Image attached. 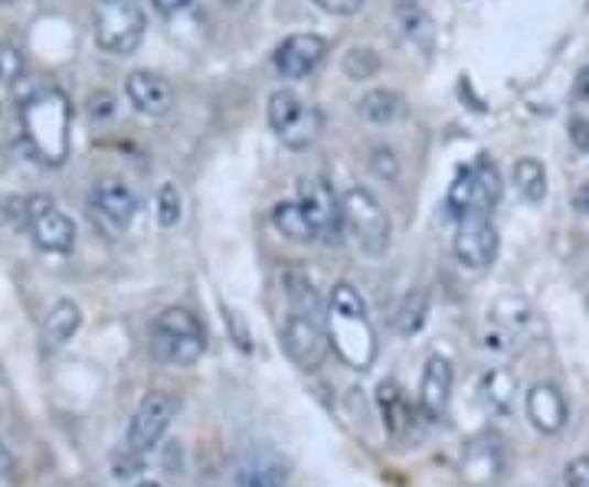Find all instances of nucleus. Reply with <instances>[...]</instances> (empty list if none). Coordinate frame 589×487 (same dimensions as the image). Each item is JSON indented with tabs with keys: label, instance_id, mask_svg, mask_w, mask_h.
I'll use <instances>...</instances> for the list:
<instances>
[{
	"label": "nucleus",
	"instance_id": "2f4dec72",
	"mask_svg": "<svg viewBox=\"0 0 589 487\" xmlns=\"http://www.w3.org/2000/svg\"><path fill=\"white\" fill-rule=\"evenodd\" d=\"M370 167H373V174L383 177V180H396V174H400V164H396V157H393L390 147H377L373 157H370Z\"/></svg>",
	"mask_w": 589,
	"mask_h": 487
},
{
	"label": "nucleus",
	"instance_id": "5701e85b",
	"mask_svg": "<svg viewBox=\"0 0 589 487\" xmlns=\"http://www.w3.org/2000/svg\"><path fill=\"white\" fill-rule=\"evenodd\" d=\"M426 314H429V291H426V288H413V291H406L403 301L396 305V314H393V328H396V334L413 337V334L426 324Z\"/></svg>",
	"mask_w": 589,
	"mask_h": 487
},
{
	"label": "nucleus",
	"instance_id": "f704fd0d",
	"mask_svg": "<svg viewBox=\"0 0 589 487\" xmlns=\"http://www.w3.org/2000/svg\"><path fill=\"white\" fill-rule=\"evenodd\" d=\"M112 112H116V99L109 92H99V96L89 99V115L92 119H109Z\"/></svg>",
	"mask_w": 589,
	"mask_h": 487
},
{
	"label": "nucleus",
	"instance_id": "6e6552de",
	"mask_svg": "<svg viewBox=\"0 0 589 487\" xmlns=\"http://www.w3.org/2000/svg\"><path fill=\"white\" fill-rule=\"evenodd\" d=\"M282 344H285V354L302 369H318L331 351V337L325 331V321H318L312 314H298V311H292L285 318Z\"/></svg>",
	"mask_w": 589,
	"mask_h": 487
},
{
	"label": "nucleus",
	"instance_id": "4be33fe9",
	"mask_svg": "<svg viewBox=\"0 0 589 487\" xmlns=\"http://www.w3.org/2000/svg\"><path fill=\"white\" fill-rule=\"evenodd\" d=\"M272 223H275V230H279L285 240H292V243H315V240H318V233H315V226H312V220L305 217V210H302L298 200H295V203H275Z\"/></svg>",
	"mask_w": 589,
	"mask_h": 487
},
{
	"label": "nucleus",
	"instance_id": "ea45409f",
	"mask_svg": "<svg viewBox=\"0 0 589 487\" xmlns=\"http://www.w3.org/2000/svg\"><path fill=\"white\" fill-rule=\"evenodd\" d=\"M574 203H577V210H583V213H589V184H587V187H580V190H577Z\"/></svg>",
	"mask_w": 589,
	"mask_h": 487
},
{
	"label": "nucleus",
	"instance_id": "473e14b6",
	"mask_svg": "<svg viewBox=\"0 0 589 487\" xmlns=\"http://www.w3.org/2000/svg\"><path fill=\"white\" fill-rule=\"evenodd\" d=\"M567 487H589V455H580L567 465Z\"/></svg>",
	"mask_w": 589,
	"mask_h": 487
},
{
	"label": "nucleus",
	"instance_id": "7ed1b4c3",
	"mask_svg": "<svg viewBox=\"0 0 589 487\" xmlns=\"http://www.w3.org/2000/svg\"><path fill=\"white\" fill-rule=\"evenodd\" d=\"M204 347H207V334H204V324L197 321V314H190L187 308H167L157 314V321L151 328V351L161 364H197L204 357Z\"/></svg>",
	"mask_w": 589,
	"mask_h": 487
},
{
	"label": "nucleus",
	"instance_id": "1a4fd4ad",
	"mask_svg": "<svg viewBox=\"0 0 589 487\" xmlns=\"http://www.w3.org/2000/svg\"><path fill=\"white\" fill-rule=\"evenodd\" d=\"M23 223L30 226L33 240L46 252H69L76 245V226L73 220L56 210L50 197H30L23 200Z\"/></svg>",
	"mask_w": 589,
	"mask_h": 487
},
{
	"label": "nucleus",
	"instance_id": "f03ea898",
	"mask_svg": "<svg viewBox=\"0 0 589 487\" xmlns=\"http://www.w3.org/2000/svg\"><path fill=\"white\" fill-rule=\"evenodd\" d=\"M328 337H331V347L338 351V357L353 369H367L377 357V337L367 321V305H363L360 291L348 281H338L331 288Z\"/></svg>",
	"mask_w": 589,
	"mask_h": 487
},
{
	"label": "nucleus",
	"instance_id": "412c9836",
	"mask_svg": "<svg viewBox=\"0 0 589 487\" xmlns=\"http://www.w3.org/2000/svg\"><path fill=\"white\" fill-rule=\"evenodd\" d=\"M377 402H380V412H383V422L393 435H403L410 425H413V409L410 402L403 399L400 386L393 379H383L380 389H377Z\"/></svg>",
	"mask_w": 589,
	"mask_h": 487
},
{
	"label": "nucleus",
	"instance_id": "cd10ccee",
	"mask_svg": "<svg viewBox=\"0 0 589 487\" xmlns=\"http://www.w3.org/2000/svg\"><path fill=\"white\" fill-rule=\"evenodd\" d=\"M285 485V472L275 462L265 458H252L249 465H242L239 472V487H282Z\"/></svg>",
	"mask_w": 589,
	"mask_h": 487
},
{
	"label": "nucleus",
	"instance_id": "c756f323",
	"mask_svg": "<svg viewBox=\"0 0 589 487\" xmlns=\"http://www.w3.org/2000/svg\"><path fill=\"white\" fill-rule=\"evenodd\" d=\"M157 223L164 230L181 223V193L174 184H161V190H157Z\"/></svg>",
	"mask_w": 589,
	"mask_h": 487
},
{
	"label": "nucleus",
	"instance_id": "37998d69",
	"mask_svg": "<svg viewBox=\"0 0 589 487\" xmlns=\"http://www.w3.org/2000/svg\"><path fill=\"white\" fill-rule=\"evenodd\" d=\"M227 3H236V0H227Z\"/></svg>",
	"mask_w": 589,
	"mask_h": 487
},
{
	"label": "nucleus",
	"instance_id": "7c9ffc66",
	"mask_svg": "<svg viewBox=\"0 0 589 487\" xmlns=\"http://www.w3.org/2000/svg\"><path fill=\"white\" fill-rule=\"evenodd\" d=\"M23 76V53L13 46V43H7V40H0V82H17Z\"/></svg>",
	"mask_w": 589,
	"mask_h": 487
},
{
	"label": "nucleus",
	"instance_id": "a19ab883",
	"mask_svg": "<svg viewBox=\"0 0 589 487\" xmlns=\"http://www.w3.org/2000/svg\"><path fill=\"white\" fill-rule=\"evenodd\" d=\"M138 487H161V485H154V482H144V485H138Z\"/></svg>",
	"mask_w": 589,
	"mask_h": 487
},
{
	"label": "nucleus",
	"instance_id": "39448f33",
	"mask_svg": "<svg viewBox=\"0 0 589 487\" xmlns=\"http://www.w3.org/2000/svg\"><path fill=\"white\" fill-rule=\"evenodd\" d=\"M501 174H498V164L481 154L475 164L462 167L456 184L449 187V210L462 220L469 213H488L498 200H501Z\"/></svg>",
	"mask_w": 589,
	"mask_h": 487
},
{
	"label": "nucleus",
	"instance_id": "f3484780",
	"mask_svg": "<svg viewBox=\"0 0 589 487\" xmlns=\"http://www.w3.org/2000/svg\"><path fill=\"white\" fill-rule=\"evenodd\" d=\"M527 419L544 435H557L567 425V399L554 383H537L527 392Z\"/></svg>",
	"mask_w": 589,
	"mask_h": 487
},
{
	"label": "nucleus",
	"instance_id": "bb28decb",
	"mask_svg": "<svg viewBox=\"0 0 589 487\" xmlns=\"http://www.w3.org/2000/svg\"><path fill=\"white\" fill-rule=\"evenodd\" d=\"M302 112H305V102H302L292 89H279V92H272V99H269V124H272V131L282 134V131L295 122Z\"/></svg>",
	"mask_w": 589,
	"mask_h": 487
},
{
	"label": "nucleus",
	"instance_id": "f257e3e1",
	"mask_svg": "<svg viewBox=\"0 0 589 487\" xmlns=\"http://www.w3.org/2000/svg\"><path fill=\"white\" fill-rule=\"evenodd\" d=\"M69 122L73 109L66 96L53 86H33L20 99L23 141L40 164L59 167L69 157Z\"/></svg>",
	"mask_w": 589,
	"mask_h": 487
},
{
	"label": "nucleus",
	"instance_id": "4c0bfd02",
	"mask_svg": "<svg viewBox=\"0 0 589 487\" xmlns=\"http://www.w3.org/2000/svg\"><path fill=\"white\" fill-rule=\"evenodd\" d=\"M577 99L589 102V66L587 69H580V76H577Z\"/></svg>",
	"mask_w": 589,
	"mask_h": 487
},
{
	"label": "nucleus",
	"instance_id": "6ab92c4d",
	"mask_svg": "<svg viewBox=\"0 0 589 487\" xmlns=\"http://www.w3.org/2000/svg\"><path fill=\"white\" fill-rule=\"evenodd\" d=\"M79 324H83V311H79V305L69 301V298L56 301L53 311L46 314V324H43V347H46V351H59V347H66V344L76 337Z\"/></svg>",
	"mask_w": 589,
	"mask_h": 487
},
{
	"label": "nucleus",
	"instance_id": "a211bd4d",
	"mask_svg": "<svg viewBox=\"0 0 589 487\" xmlns=\"http://www.w3.org/2000/svg\"><path fill=\"white\" fill-rule=\"evenodd\" d=\"M478 399L488 412L508 416L514 409V399H517V376L504 366L488 369L478 383Z\"/></svg>",
	"mask_w": 589,
	"mask_h": 487
},
{
	"label": "nucleus",
	"instance_id": "20e7f679",
	"mask_svg": "<svg viewBox=\"0 0 589 487\" xmlns=\"http://www.w3.org/2000/svg\"><path fill=\"white\" fill-rule=\"evenodd\" d=\"M96 43L112 56H131L141 40L148 16L138 0H96Z\"/></svg>",
	"mask_w": 589,
	"mask_h": 487
},
{
	"label": "nucleus",
	"instance_id": "393cba45",
	"mask_svg": "<svg viewBox=\"0 0 589 487\" xmlns=\"http://www.w3.org/2000/svg\"><path fill=\"white\" fill-rule=\"evenodd\" d=\"M511 177H514V187H517V193L524 200L537 203V200L547 197V170H544V164L537 157H521L514 164Z\"/></svg>",
	"mask_w": 589,
	"mask_h": 487
},
{
	"label": "nucleus",
	"instance_id": "a878e982",
	"mask_svg": "<svg viewBox=\"0 0 589 487\" xmlns=\"http://www.w3.org/2000/svg\"><path fill=\"white\" fill-rule=\"evenodd\" d=\"M318 131H321V112H318V109H312V106H305V112H302L295 122L288 124L279 137L285 141V147L302 151V147H308V144L318 137Z\"/></svg>",
	"mask_w": 589,
	"mask_h": 487
},
{
	"label": "nucleus",
	"instance_id": "2eb2a0df",
	"mask_svg": "<svg viewBox=\"0 0 589 487\" xmlns=\"http://www.w3.org/2000/svg\"><path fill=\"white\" fill-rule=\"evenodd\" d=\"M449 396H452V364L446 357H429V364L423 369V383H419V409L429 422L443 419L449 409Z\"/></svg>",
	"mask_w": 589,
	"mask_h": 487
},
{
	"label": "nucleus",
	"instance_id": "dca6fc26",
	"mask_svg": "<svg viewBox=\"0 0 589 487\" xmlns=\"http://www.w3.org/2000/svg\"><path fill=\"white\" fill-rule=\"evenodd\" d=\"M504 475V452L498 439H475L462 452V478L471 487L494 485Z\"/></svg>",
	"mask_w": 589,
	"mask_h": 487
},
{
	"label": "nucleus",
	"instance_id": "58836bf2",
	"mask_svg": "<svg viewBox=\"0 0 589 487\" xmlns=\"http://www.w3.org/2000/svg\"><path fill=\"white\" fill-rule=\"evenodd\" d=\"M0 475H7V478L13 475V455L7 452V445H3V442H0Z\"/></svg>",
	"mask_w": 589,
	"mask_h": 487
},
{
	"label": "nucleus",
	"instance_id": "0eeeda50",
	"mask_svg": "<svg viewBox=\"0 0 589 487\" xmlns=\"http://www.w3.org/2000/svg\"><path fill=\"white\" fill-rule=\"evenodd\" d=\"M298 203L305 210V217L312 220L318 240L328 245H341L345 240V200H338V193L331 190L328 180L321 177H305L298 184Z\"/></svg>",
	"mask_w": 589,
	"mask_h": 487
},
{
	"label": "nucleus",
	"instance_id": "423d86ee",
	"mask_svg": "<svg viewBox=\"0 0 589 487\" xmlns=\"http://www.w3.org/2000/svg\"><path fill=\"white\" fill-rule=\"evenodd\" d=\"M345 220H348V230L353 233L357 245L367 255H383L390 248V233H393L390 217L370 190L351 187L345 193Z\"/></svg>",
	"mask_w": 589,
	"mask_h": 487
},
{
	"label": "nucleus",
	"instance_id": "c85d7f7f",
	"mask_svg": "<svg viewBox=\"0 0 589 487\" xmlns=\"http://www.w3.org/2000/svg\"><path fill=\"white\" fill-rule=\"evenodd\" d=\"M345 73L357 79V82H363V79H373L377 73H380V56L373 53V49H351L348 56H345Z\"/></svg>",
	"mask_w": 589,
	"mask_h": 487
},
{
	"label": "nucleus",
	"instance_id": "b1692460",
	"mask_svg": "<svg viewBox=\"0 0 589 487\" xmlns=\"http://www.w3.org/2000/svg\"><path fill=\"white\" fill-rule=\"evenodd\" d=\"M285 295H288L292 311H298V314H312V318L325 321L328 311H325V305H321L315 285H312L302 272H285Z\"/></svg>",
	"mask_w": 589,
	"mask_h": 487
},
{
	"label": "nucleus",
	"instance_id": "ddd939ff",
	"mask_svg": "<svg viewBox=\"0 0 589 487\" xmlns=\"http://www.w3.org/2000/svg\"><path fill=\"white\" fill-rule=\"evenodd\" d=\"M124 92L131 99V106L141 112V115H167L171 106H174V89L164 76L157 73H148V69H134L124 82Z\"/></svg>",
	"mask_w": 589,
	"mask_h": 487
},
{
	"label": "nucleus",
	"instance_id": "f8f14e48",
	"mask_svg": "<svg viewBox=\"0 0 589 487\" xmlns=\"http://www.w3.org/2000/svg\"><path fill=\"white\" fill-rule=\"evenodd\" d=\"M456 255L466 268H488L498 255V230L488 213H469L459 220Z\"/></svg>",
	"mask_w": 589,
	"mask_h": 487
},
{
	"label": "nucleus",
	"instance_id": "79ce46f5",
	"mask_svg": "<svg viewBox=\"0 0 589 487\" xmlns=\"http://www.w3.org/2000/svg\"><path fill=\"white\" fill-rule=\"evenodd\" d=\"M0 3H13V0H0Z\"/></svg>",
	"mask_w": 589,
	"mask_h": 487
},
{
	"label": "nucleus",
	"instance_id": "4468645a",
	"mask_svg": "<svg viewBox=\"0 0 589 487\" xmlns=\"http://www.w3.org/2000/svg\"><path fill=\"white\" fill-rule=\"evenodd\" d=\"M92 207L116 230H124L134 220V213H138V197H134V190L128 184H121L116 177H102L92 187Z\"/></svg>",
	"mask_w": 589,
	"mask_h": 487
},
{
	"label": "nucleus",
	"instance_id": "e433bc0d",
	"mask_svg": "<svg viewBox=\"0 0 589 487\" xmlns=\"http://www.w3.org/2000/svg\"><path fill=\"white\" fill-rule=\"evenodd\" d=\"M151 3H154V10L161 16H177V13H184V10L194 7V0H151Z\"/></svg>",
	"mask_w": 589,
	"mask_h": 487
},
{
	"label": "nucleus",
	"instance_id": "72a5a7b5",
	"mask_svg": "<svg viewBox=\"0 0 589 487\" xmlns=\"http://www.w3.org/2000/svg\"><path fill=\"white\" fill-rule=\"evenodd\" d=\"M321 10H328V13H335V16H351L357 13L360 7H363V0H315Z\"/></svg>",
	"mask_w": 589,
	"mask_h": 487
},
{
	"label": "nucleus",
	"instance_id": "c9c22d12",
	"mask_svg": "<svg viewBox=\"0 0 589 487\" xmlns=\"http://www.w3.org/2000/svg\"><path fill=\"white\" fill-rule=\"evenodd\" d=\"M570 141H574L583 154H589V119H583V115L570 119Z\"/></svg>",
	"mask_w": 589,
	"mask_h": 487
},
{
	"label": "nucleus",
	"instance_id": "c03bdc74",
	"mask_svg": "<svg viewBox=\"0 0 589 487\" xmlns=\"http://www.w3.org/2000/svg\"><path fill=\"white\" fill-rule=\"evenodd\" d=\"M0 376H3V369H0Z\"/></svg>",
	"mask_w": 589,
	"mask_h": 487
},
{
	"label": "nucleus",
	"instance_id": "9b49d317",
	"mask_svg": "<svg viewBox=\"0 0 589 487\" xmlns=\"http://www.w3.org/2000/svg\"><path fill=\"white\" fill-rule=\"evenodd\" d=\"M328 56V43L318 33H292L275 49V69L282 79H305L312 76Z\"/></svg>",
	"mask_w": 589,
	"mask_h": 487
},
{
	"label": "nucleus",
	"instance_id": "aec40b11",
	"mask_svg": "<svg viewBox=\"0 0 589 487\" xmlns=\"http://www.w3.org/2000/svg\"><path fill=\"white\" fill-rule=\"evenodd\" d=\"M357 112H360V119H367V122L390 124L406 115V102H403V96L393 92V89H370V92L357 102Z\"/></svg>",
	"mask_w": 589,
	"mask_h": 487
},
{
	"label": "nucleus",
	"instance_id": "9d476101",
	"mask_svg": "<svg viewBox=\"0 0 589 487\" xmlns=\"http://www.w3.org/2000/svg\"><path fill=\"white\" fill-rule=\"evenodd\" d=\"M174 416H177V399L171 392H151L138 406V412L128 425V452H134V455L151 452L161 442V435L167 432Z\"/></svg>",
	"mask_w": 589,
	"mask_h": 487
}]
</instances>
